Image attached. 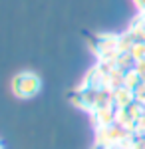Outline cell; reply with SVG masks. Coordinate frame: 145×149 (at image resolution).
<instances>
[{"label": "cell", "instance_id": "cell-3", "mask_svg": "<svg viewBox=\"0 0 145 149\" xmlns=\"http://www.w3.org/2000/svg\"><path fill=\"white\" fill-rule=\"evenodd\" d=\"M0 149H4V145H2V141H0Z\"/></svg>", "mask_w": 145, "mask_h": 149}, {"label": "cell", "instance_id": "cell-2", "mask_svg": "<svg viewBox=\"0 0 145 149\" xmlns=\"http://www.w3.org/2000/svg\"><path fill=\"white\" fill-rule=\"evenodd\" d=\"M135 4H137L139 10H145V0H135Z\"/></svg>", "mask_w": 145, "mask_h": 149}, {"label": "cell", "instance_id": "cell-1", "mask_svg": "<svg viewBox=\"0 0 145 149\" xmlns=\"http://www.w3.org/2000/svg\"><path fill=\"white\" fill-rule=\"evenodd\" d=\"M42 90V80L38 74H34L30 70L20 72L12 78V93L20 100H30L34 95H38Z\"/></svg>", "mask_w": 145, "mask_h": 149}]
</instances>
